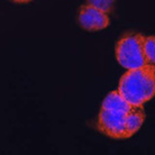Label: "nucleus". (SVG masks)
<instances>
[{
    "label": "nucleus",
    "mask_w": 155,
    "mask_h": 155,
    "mask_svg": "<svg viewBox=\"0 0 155 155\" xmlns=\"http://www.w3.org/2000/svg\"><path fill=\"white\" fill-rule=\"evenodd\" d=\"M144 35L129 31L120 37L116 45V58L120 65L130 70L147 65L143 51Z\"/></svg>",
    "instance_id": "3"
},
{
    "label": "nucleus",
    "mask_w": 155,
    "mask_h": 155,
    "mask_svg": "<svg viewBox=\"0 0 155 155\" xmlns=\"http://www.w3.org/2000/svg\"><path fill=\"white\" fill-rule=\"evenodd\" d=\"M78 23L87 31H99L109 26L108 14L91 5H82L78 14Z\"/></svg>",
    "instance_id": "4"
},
{
    "label": "nucleus",
    "mask_w": 155,
    "mask_h": 155,
    "mask_svg": "<svg viewBox=\"0 0 155 155\" xmlns=\"http://www.w3.org/2000/svg\"><path fill=\"white\" fill-rule=\"evenodd\" d=\"M145 111L143 106H133L115 90L105 98L98 116L97 128L115 140H127L140 130Z\"/></svg>",
    "instance_id": "1"
},
{
    "label": "nucleus",
    "mask_w": 155,
    "mask_h": 155,
    "mask_svg": "<svg viewBox=\"0 0 155 155\" xmlns=\"http://www.w3.org/2000/svg\"><path fill=\"white\" fill-rule=\"evenodd\" d=\"M88 5H91L93 7L100 9L106 14H111L115 8L116 0H87Z\"/></svg>",
    "instance_id": "6"
},
{
    "label": "nucleus",
    "mask_w": 155,
    "mask_h": 155,
    "mask_svg": "<svg viewBox=\"0 0 155 155\" xmlns=\"http://www.w3.org/2000/svg\"><path fill=\"white\" fill-rule=\"evenodd\" d=\"M154 44H155V37L154 36H144L143 41V51L145 58L147 61V64L154 65L155 62V52H154Z\"/></svg>",
    "instance_id": "5"
},
{
    "label": "nucleus",
    "mask_w": 155,
    "mask_h": 155,
    "mask_svg": "<svg viewBox=\"0 0 155 155\" xmlns=\"http://www.w3.org/2000/svg\"><path fill=\"white\" fill-rule=\"evenodd\" d=\"M125 100L133 106H143L155 94L154 65L130 69L120 78L117 90Z\"/></svg>",
    "instance_id": "2"
},
{
    "label": "nucleus",
    "mask_w": 155,
    "mask_h": 155,
    "mask_svg": "<svg viewBox=\"0 0 155 155\" xmlns=\"http://www.w3.org/2000/svg\"><path fill=\"white\" fill-rule=\"evenodd\" d=\"M10 1H14L17 4H27V2H31V0H10Z\"/></svg>",
    "instance_id": "7"
}]
</instances>
